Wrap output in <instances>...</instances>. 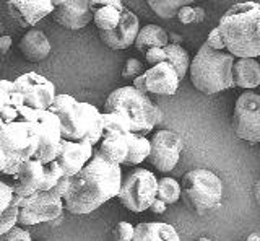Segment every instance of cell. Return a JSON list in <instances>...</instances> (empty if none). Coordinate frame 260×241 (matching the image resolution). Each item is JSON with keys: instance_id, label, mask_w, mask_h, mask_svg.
Segmentation results:
<instances>
[{"instance_id": "22", "label": "cell", "mask_w": 260, "mask_h": 241, "mask_svg": "<svg viewBox=\"0 0 260 241\" xmlns=\"http://www.w3.org/2000/svg\"><path fill=\"white\" fill-rule=\"evenodd\" d=\"M234 86L252 90L260 85V64L255 59H238L233 64Z\"/></svg>"}, {"instance_id": "32", "label": "cell", "mask_w": 260, "mask_h": 241, "mask_svg": "<svg viewBox=\"0 0 260 241\" xmlns=\"http://www.w3.org/2000/svg\"><path fill=\"white\" fill-rule=\"evenodd\" d=\"M63 176V171L62 168L57 165V162L54 160V162L44 165V181H43V186H41L39 191H51L57 183H59V179Z\"/></svg>"}, {"instance_id": "17", "label": "cell", "mask_w": 260, "mask_h": 241, "mask_svg": "<svg viewBox=\"0 0 260 241\" xmlns=\"http://www.w3.org/2000/svg\"><path fill=\"white\" fill-rule=\"evenodd\" d=\"M7 9L16 25L31 28L54 12V4L52 0H10Z\"/></svg>"}, {"instance_id": "51", "label": "cell", "mask_w": 260, "mask_h": 241, "mask_svg": "<svg viewBox=\"0 0 260 241\" xmlns=\"http://www.w3.org/2000/svg\"><path fill=\"white\" fill-rule=\"evenodd\" d=\"M0 69H2V61H0Z\"/></svg>"}, {"instance_id": "11", "label": "cell", "mask_w": 260, "mask_h": 241, "mask_svg": "<svg viewBox=\"0 0 260 241\" xmlns=\"http://www.w3.org/2000/svg\"><path fill=\"white\" fill-rule=\"evenodd\" d=\"M16 92L23 95L24 106L31 109H49L55 100V86L51 80L36 72L18 75L13 80Z\"/></svg>"}, {"instance_id": "52", "label": "cell", "mask_w": 260, "mask_h": 241, "mask_svg": "<svg viewBox=\"0 0 260 241\" xmlns=\"http://www.w3.org/2000/svg\"><path fill=\"white\" fill-rule=\"evenodd\" d=\"M0 26H2V18H0Z\"/></svg>"}, {"instance_id": "13", "label": "cell", "mask_w": 260, "mask_h": 241, "mask_svg": "<svg viewBox=\"0 0 260 241\" xmlns=\"http://www.w3.org/2000/svg\"><path fill=\"white\" fill-rule=\"evenodd\" d=\"M63 210V200L54 191H39L35 202L24 208H18V223L23 227L52 222L59 219Z\"/></svg>"}, {"instance_id": "40", "label": "cell", "mask_w": 260, "mask_h": 241, "mask_svg": "<svg viewBox=\"0 0 260 241\" xmlns=\"http://www.w3.org/2000/svg\"><path fill=\"white\" fill-rule=\"evenodd\" d=\"M205 44L208 47H211V49H215V51H224V44H223V39H221V35H219L218 28H213L210 31L208 39H207Z\"/></svg>"}, {"instance_id": "43", "label": "cell", "mask_w": 260, "mask_h": 241, "mask_svg": "<svg viewBox=\"0 0 260 241\" xmlns=\"http://www.w3.org/2000/svg\"><path fill=\"white\" fill-rule=\"evenodd\" d=\"M166 208H168V205L162 202V200H159V199H154L153 200V204L150 205V210L153 212V214H165L166 212Z\"/></svg>"}, {"instance_id": "20", "label": "cell", "mask_w": 260, "mask_h": 241, "mask_svg": "<svg viewBox=\"0 0 260 241\" xmlns=\"http://www.w3.org/2000/svg\"><path fill=\"white\" fill-rule=\"evenodd\" d=\"M24 59L29 62H41L51 54V43L41 29L31 28L23 35L18 44Z\"/></svg>"}, {"instance_id": "47", "label": "cell", "mask_w": 260, "mask_h": 241, "mask_svg": "<svg viewBox=\"0 0 260 241\" xmlns=\"http://www.w3.org/2000/svg\"><path fill=\"white\" fill-rule=\"evenodd\" d=\"M246 241H260V231H254L247 236Z\"/></svg>"}, {"instance_id": "30", "label": "cell", "mask_w": 260, "mask_h": 241, "mask_svg": "<svg viewBox=\"0 0 260 241\" xmlns=\"http://www.w3.org/2000/svg\"><path fill=\"white\" fill-rule=\"evenodd\" d=\"M156 199L162 200L166 205H171L181 199V184L173 178H161L158 179Z\"/></svg>"}, {"instance_id": "48", "label": "cell", "mask_w": 260, "mask_h": 241, "mask_svg": "<svg viewBox=\"0 0 260 241\" xmlns=\"http://www.w3.org/2000/svg\"><path fill=\"white\" fill-rule=\"evenodd\" d=\"M4 166H5V154H4L2 147H0V171L4 170Z\"/></svg>"}, {"instance_id": "7", "label": "cell", "mask_w": 260, "mask_h": 241, "mask_svg": "<svg viewBox=\"0 0 260 241\" xmlns=\"http://www.w3.org/2000/svg\"><path fill=\"white\" fill-rule=\"evenodd\" d=\"M18 120L24 123H32L36 126L39 147L35 155V160L47 165L54 162L59 155L62 132H60V120L49 109H31L23 106L18 112Z\"/></svg>"}, {"instance_id": "41", "label": "cell", "mask_w": 260, "mask_h": 241, "mask_svg": "<svg viewBox=\"0 0 260 241\" xmlns=\"http://www.w3.org/2000/svg\"><path fill=\"white\" fill-rule=\"evenodd\" d=\"M69 188H70V176H65V174H63L62 178L59 179V183H57L51 191H54L57 196L63 199V196L67 194Z\"/></svg>"}, {"instance_id": "21", "label": "cell", "mask_w": 260, "mask_h": 241, "mask_svg": "<svg viewBox=\"0 0 260 241\" xmlns=\"http://www.w3.org/2000/svg\"><path fill=\"white\" fill-rule=\"evenodd\" d=\"M132 241H181V238L173 225L146 222L135 227Z\"/></svg>"}, {"instance_id": "2", "label": "cell", "mask_w": 260, "mask_h": 241, "mask_svg": "<svg viewBox=\"0 0 260 241\" xmlns=\"http://www.w3.org/2000/svg\"><path fill=\"white\" fill-rule=\"evenodd\" d=\"M216 28L224 49L233 57L255 59L260 55V2L234 4Z\"/></svg>"}, {"instance_id": "3", "label": "cell", "mask_w": 260, "mask_h": 241, "mask_svg": "<svg viewBox=\"0 0 260 241\" xmlns=\"http://www.w3.org/2000/svg\"><path fill=\"white\" fill-rule=\"evenodd\" d=\"M49 111L60 120L63 140H88L91 145L103 139V112L85 101H77L70 95H55Z\"/></svg>"}, {"instance_id": "49", "label": "cell", "mask_w": 260, "mask_h": 241, "mask_svg": "<svg viewBox=\"0 0 260 241\" xmlns=\"http://www.w3.org/2000/svg\"><path fill=\"white\" fill-rule=\"evenodd\" d=\"M4 126H5V123L2 120V117H0V132H2V129H4Z\"/></svg>"}, {"instance_id": "16", "label": "cell", "mask_w": 260, "mask_h": 241, "mask_svg": "<svg viewBox=\"0 0 260 241\" xmlns=\"http://www.w3.org/2000/svg\"><path fill=\"white\" fill-rule=\"evenodd\" d=\"M138 31H140V21H138V17L134 12L124 9L122 10L117 26L112 31H100V38L109 49L120 51V49H127V47L135 44Z\"/></svg>"}, {"instance_id": "31", "label": "cell", "mask_w": 260, "mask_h": 241, "mask_svg": "<svg viewBox=\"0 0 260 241\" xmlns=\"http://www.w3.org/2000/svg\"><path fill=\"white\" fill-rule=\"evenodd\" d=\"M38 192L36 189H31L24 184L15 181L12 184V202L10 205L16 207V208H24L28 207L29 204L35 202V199L38 197Z\"/></svg>"}, {"instance_id": "25", "label": "cell", "mask_w": 260, "mask_h": 241, "mask_svg": "<svg viewBox=\"0 0 260 241\" xmlns=\"http://www.w3.org/2000/svg\"><path fill=\"white\" fill-rule=\"evenodd\" d=\"M15 179L31 189L39 191L41 186H43V181H44V165L35 158L26 160V162L20 166Z\"/></svg>"}, {"instance_id": "37", "label": "cell", "mask_w": 260, "mask_h": 241, "mask_svg": "<svg viewBox=\"0 0 260 241\" xmlns=\"http://www.w3.org/2000/svg\"><path fill=\"white\" fill-rule=\"evenodd\" d=\"M0 241H31V235L21 227H13L10 231L0 236Z\"/></svg>"}, {"instance_id": "14", "label": "cell", "mask_w": 260, "mask_h": 241, "mask_svg": "<svg viewBox=\"0 0 260 241\" xmlns=\"http://www.w3.org/2000/svg\"><path fill=\"white\" fill-rule=\"evenodd\" d=\"M179 77L174 67L169 62H161L158 66L148 69L143 75L134 80V88L142 93H154L171 96L179 88Z\"/></svg>"}, {"instance_id": "18", "label": "cell", "mask_w": 260, "mask_h": 241, "mask_svg": "<svg viewBox=\"0 0 260 241\" xmlns=\"http://www.w3.org/2000/svg\"><path fill=\"white\" fill-rule=\"evenodd\" d=\"M93 157V145L88 140L81 142H60V150L57 155L55 162L62 168L65 176H75L81 168H83Z\"/></svg>"}, {"instance_id": "23", "label": "cell", "mask_w": 260, "mask_h": 241, "mask_svg": "<svg viewBox=\"0 0 260 241\" xmlns=\"http://www.w3.org/2000/svg\"><path fill=\"white\" fill-rule=\"evenodd\" d=\"M127 152H128V145H127L125 135L117 134V132H111V134L103 135L100 154L104 155L108 160H111L112 163H116V165L124 163Z\"/></svg>"}, {"instance_id": "45", "label": "cell", "mask_w": 260, "mask_h": 241, "mask_svg": "<svg viewBox=\"0 0 260 241\" xmlns=\"http://www.w3.org/2000/svg\"><path fill=\"white\" fill-rule=\"evenodd\" d=\"M7 103H8V95L0 90V112L4 111V108L7 106Z\"/></svg>"}, {"instance_id": "36", "label": "cell", "mask_w": 260, "mask_h": 241, "mask_svg": "<svg viewBox=\"0 0 260 241\" xmlns=\"http://www.w3.org/2000/svg\"><path fill=\"white\" fill-rule=\"evenodd\" d=\"M135 227L128 222H119L112 230V241H132Z\"/></svg>"}, {"instance_id": "38", "label": "cell", "mask_w": 260, "mask_h": 241, "mask_svg": "<svg viewBox=\"0 0 260 241\" xmlns=\"http://www.w3.org/2000/svg\"><path fill=\"white\" fill-rule=\"evenodd\" d=\"M12 202V186L0 179V214L7 210Z\"/></svg>"}, {"instance_id": "9", "label": "cell", "mask_w": 260, "mask_h": 241, "mask_svg": "<svg viewBox=\"0 0 260 241\" xmlns=\"http://www.w3.org/2000/svg\"><path fill=\"white\" fill-rule=\"evenodd\" d=\"M0 147L5 157L16 158L20 162L35 158L39 147L36 126L32 123H24V120L5 124L0 132Z\"/></svg>"}, {"instance_id": "35", "label": "cell", "mask_w": 260, "mask_h": 241, "mask_svg": "<svg viewBox=\"0 0 260 241\" xmlns=\"http://www.w3.org/2000/svg\"><path fill=\"white\" fill-rule=\"evenodd\" d=\"M145 74V70H143V64L135 59V57H130L127 62H125V66L124 69H122V77H124L125 80H134L138 78L140 75Z\"/></svg>"}, {"instance_id": "33", "label": "cell", "mask_w": 260, "mask_h": 241, "mask_svg": "<svg viewBox=\"0 0 260 241\" xmlns=\"http://www.w3.org/2000/svg\"><path fill=\"white\" fill-rule=\"evenodd\" d=\"M177 18L181 20L184 25H190V23H200L205 18V10L200 9V7H184V9L179 10Z\"/></svg>"}, {"instance_id": "12", "label": "cell", "mask_w": 260, "mask_h": 241, "mask_svg": "<svg viewBox=\"0 0 260 241\" xmlns=\"http://www.w3.org/2000/svg\"><path fill=\"white\" fill-rule=\"evenodd\" d=\"M182 139L173 131H158L150 140L148 162L161 173H169L182 154Z\"/></svg>"}, {"instance_id": "44", "label": "cell", "mask_w": 260, "mask_h": 241, "mask_svg": "<svg viewBox=\"0 0 260 241\" xmlns=\"http://www.w3.org/2000/svg\"><path fill=\"white\" fill-rule=\"evenodd\" d=\"M168 38H169V44H181L182 41V36L177 33H169Z\"/></svg>"}, {"instance_id": "6", "label": "cell", "mask_w": 260, "mask_h": 241, "mask_svg": "<svg viewBox=\"0 0 260 241\" xmlns=\"http://www.w3.org/2000/svg\"><path fill=\"white\" fill-rule=\"evenodd\" d=\"M181 197L185 205L195 214L211 212L221 204L223 183L213 171L197 168L184 174L181 183Z\"/></svg>"}, {"instance_id": "42", "label": "cell", "mask_w": 260, "mask_h": 241, "mask_svg": "<svg viewBox=\"0 0 260 241\" xmlns=\"http://www.w3.org/2000/svg\"><path fill=\"white\" fill-rule=\"evenodd\" d=\"M12 44H13L12 36H8V35L0 36V55H7L8 51L12 49Z\"/></svg>"}, {"instance_id": "28", "label": "cell", "mask_w": 260, "mask_h": 241, "mask_svg": "<svg viewBox=\"0 0 260 241\" xmlns=\"http://www.w3.org/2000/svg\"><path fill=\"white\" fill-rule=\"evenodd\" d=\"M148 5L153 9V12L161 18H174L184 7L192 5L190 0H150Z\"/></svg>"}, {"instance_id": "29", "label": "cell", "mask_w": 260, "mask_h": 241, "mask_svg": "<svg viewBox=\"0 0 260 241\" xmlns=\"http://www.w3.org/2000/svg\"><path fill=\"white\" fill-rule=\"evenodd\" d=\"M103 135L111 132L127 135L132 132V126H130L128 117L120 112H103Z\"/></svg>"}, {"instance_id": "5", "label": "cell", "mask_w": 260, "mask_h": 241, "mask_svg": "<svg viewBox=\"0 0 260 241\" xmlns=\"http://www.w3.org/2000/svg\"><path fill=\"white\" fill-rule=\"evenodd\" d=\"M104 112H120L128 117L132 134L145 135L162 120V111L146 93L134 86H120L114 90L104 103Z\"/></svg>"}, {"instance_id": "8", "label": "cell", "mask_w": 260, "mask_h": 241, "mask_svg": "<svg viewBox=\"0 0 260 241\" xmlns=\"http://www.w3.org/2000/svg\"><path fill=\"white\" fill-rule=\"evenodd\" d=\"M158 179L151 171L145 168H135L122 178L119 189V200L125 208L132 212H143L150 208L153 200L156 199Z\"/></svg>"}, {"instance_id": "24", "label": "cell", "mask_w": 260, "mask_h": 241, "mask_svg": "<svg viewBox=\"0 0 260 241\" xmlns=\"http://www.w3.org/2000/svg\"><path fill=\"white\" fill-rule=\"evenodd\" d=\"M169 44L168 33L158 25H146L140 28L138 36L135 39V47L140 52H146L153 47H165Z\"/></svg>"}, {"instance_id": "1", "label": "cell", "mask_w": 260, "mask_h": 241, "mask_svg": "<svg viewBox=\"0 0 260 241\" xmlns=\"http://www.w3.org/2000/svg\"><path fill=\"white\" fill-rule=\"evenodd\" d=\"M120 184V165L112 163L96 152L91 160L70 178V188L62 199L63 208L75 215L91 214L104 202L117 197Z\"/></svg>"}, {"instance_id": "15", "label": "cell", "mask_w": 260, "mask_h": 241, "mask_svg": "<svg viewBox=\"0 0 260 241\" xmlns=\"http://www.w3.org/2000/svg\"><path fill=\"white\" fill-rule=\"evenodd\" d=\"M54 12L51 13L55 23L67 29L85 28L93 21V9L89 0H55Z\"/></svg>"}, {"instance_id": "34", "label": "cell", "mask_w": 260, "mask_h": 241, "mask_svg": "<svg viewBox=\"0 0 260 241\" xmlns=\"http://www.w3.org/2000/svg\"><path fill=\"white\" fill-rule=\"evenodd\" d=\"M16 223H18V208L10 205L7 210L0 214V236L16 227Z\"/></svg>"}, {"instance_id": "27", "label": "cell", "mask_w": 260, "mask_h": 241, "mask_svg": "<svg viewBox=\"0 0 260 241\" xmlns=\"http://www.w3.org/2000/svg\"><path fill=\"white\" fill-rule=\"evenodd\" d=\"M162 51H165V62H169L174 67L179 80H182L190 67L189 52L181 44H168L162 47Z\"/></svg>"}, {"instance_id": "19", "label": "cell", "mask_w": 260, "mask_h": 241, "mask_svg": "<svg viewBox=\"0 0 260 241\" xmlns=\"http://www.w3.org/2000/svg\"><path fill=\"white\" fill-rule=\"evenodd\" d=\"M94 12L93 20L100 31H112L120 20L124 4L120 0H93L89 2Z\"/></svg>"}, {"instance_id": "50", "label": "cell", "mask_w": 260, "mask_h": 241, "mask_svg": "<svg viewBox=\"0 0 260 241\" xmlns=\"http://www.w3.org/2000/svg\"><path fill=\"white\" fill-rule=\"evenodd\" d=\"M197 241H213V239H210V238H199Z\"/></svg>"}, {"instance_id": "46", "label": "cell", "mask_w": 260, "mask_h": 241, "mask_svg": "<svg viewBox=\"0 0 260 241\" xmlns=\"http://www.w3.org/2000/svg\"><path fill=\"white\" fill-rule=\"evenodd\" d=\"M254 196H255L257 204L260 205V178L255 181V186H254Z\"/></svg>"}, {"instance_id": "39", "label": "cell", "mask_w": 260, "mask_h": 241, "mask_svg": "<svg viewBox=\"0 0 260 241\" xmlns=\"http://www.w3.org/2000/svg\"><path fill=\"white\" fill-rule=\"evenodd\" d=\"M145 59L151 67H154L158 64L165 62V51H162V47H153V49H148L145 52Z\"/></svg>"}, {"instance_id": "26", "label": "cell", "mask_w": 260, "mask_h": 241, "mask_svg": "<svg viewBox=\"0 0 260 241\" xmlns=\"http://www.w3.org/2000/svg\"><path fill=\"white\" fill-rule=\"evenodd\" d=\"M125 139H127L128 152H127V157L122 165H138V163H142L143 160L148 158V155H150V140L148 139L143 137V135L132 134V132L127 134Z\"/></svg>"}, {"instance_id": "10", "label": "cell", "mask_w": 260, "mask_h": 241, "mask_svg": "<svg viewBox=\"0 0 260 241\" xmlns=\"http://www.w3.org/2000/svg\"><path fill=\"white\" fill-rule=\"evenodd\" d=\"M233 129L239 139L260 143V95L244 92L234 104Z\"/></svg>"}, {"instance_id": "4", "label": "cell", "mask_w": 260, "mask_h": 241, "mask_svg": "<svg viewBox=\"0 0 260 241\" xmlns=\"http://www.w3.org/2000/svg\"><path fill=\"white\" fill-rule=\"evenodd\" d=\"M234 57L226 51H215L203 44L190 61V82L200 93L215 95L230 90L233 83Z\"/></svg>"}]
</instances>
